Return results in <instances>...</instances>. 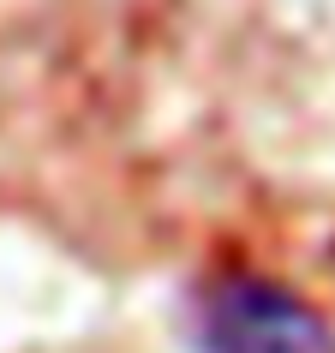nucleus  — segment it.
Returning a JSON list of instances; mask_svg holds the SVG:
<instances>
[{
  "label": "nucleus",
  "mask_w": 335,
  "mask_h": 353,
  "mask_svg": "<svg viewBox=\"0 0 335 353\" xmlns=\"http://www.w3.org/2000/svg\"><path fill=\"white\" fill-rule=\"evenodd\" d=\"M198 353H335L329 317L258 270H222L192 294Z\"/></svg>",
  "instance_id": "f257e3e1"
}]
</instances>
